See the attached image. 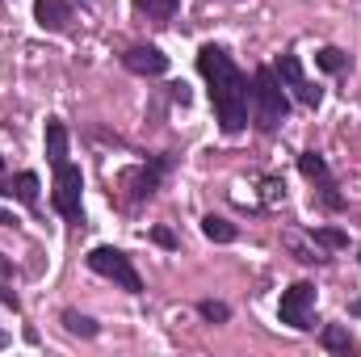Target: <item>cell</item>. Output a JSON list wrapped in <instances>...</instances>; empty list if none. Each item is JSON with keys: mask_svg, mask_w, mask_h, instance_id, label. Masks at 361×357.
Returning <instances> with one entry per match:
<instances>
[{"mask_svg": "<svg viewBox=\"0 0 361 357\" xmlns=\"http://www.w3.org/2000/svg\"><path fill=\"white\" fill-rule=\"evenodd\" d=\"M197 72L206 76V89H210V105H214V118L223 126V135H240L248 126V105H252V89H248V76L240 72V63L206 42L197 51Z\"/></svg>", "mask_w": 361, "mask_h": 357, "instance_id": "cell-1", "label": "cell"}, {"mask_svg": "<svg viewBox=\"0 0 361 357\" xmlns=\"http://www.w3.org/2000/svg\"><path fill=\"white\" fill-rule=\"evenodd\" d=\"M252 105H257V126L261 131H277L290 114V97H286V85L277 80L273 68H257L252 76Z\"/></svg>", "mask_w": 361, "mask_h": 357, "instance_id": "cell-2", "label": "cell"}, {"mask_svg": "<svg viewBox=\"0 0 361 357\" xmlns=\"http://www.w3.org/2000/svg\"><path fill=\"white\" fill-rule=\"evenodd\" d=\"M89 269L92 273H101V277H109V282H118L126 294H143V277H139V269L130 265V257L122 253V248H109V244H97L89 257Z\"/></svg>", "mask_w": 361, "mask_h": 357, "instance_id": "cell-3", "label": "cell"}, {"mask_svg": "<svg viewBox=\"0 0 361 357\" xmlns=\"http://www.w3.org/2000/svg\"><path fill=\"white\" fill-rule=\"evenodd\" d=\"M80 189H85V177H80L76 164H59V169H55V193H51V202H55V210H59L72 227H85V202H80Z\"/></svg>", "mask_w": 361, "mask_h": 357, "instance_id": "cell-4", "label": "cell"}, {"mask_svg": "<svg viewBox=\"0 0 361 357\" xmlns=\"http://www.w3.org/2000/svg\"><path fill=\"white\" fill-rule=\"evenodd\" d=\"M311 311H315V286L311 282H294L290 290H281V303H277V320L307 332L311 328Z\"/></svg>", "mask_w": 361, "mask_h": 357, "instance_id": "cell-5", "label": "cell"}, {"mask_svg": "<svg viewBox=\"0 0 361 357\" xmlns=\"http://www.w3.org/2000/svg\"><path fill=\"white\" fill-rule=\"evenodd\" d=\"M273 72H277V80L286 85V89H294V97L302 101V105H319L324 101V89L315 85V80H307V72H302V63H298V55H281L277 63H273Z\"/></svg>", "mask_w": 361, "mask_h": 357, "instance_id": "cell-6", "label": "cell"}, {"mask_svg": "<svg viewBox=\"0 0 361 357\" xmlns=\"http://www.w3.org/2000/svg\"><path fill=\"white\" fill-rule=\"evenodd\" d=\"M173 169V152H164V156H152L143 169H130L126 173V189H130V202H147L156 189H160V181L164 173Z\"/></svg>", "mask_w": 361, "mask_h": 357, "instance_id": "cell-7", "label": "cell"}, {"mask_svg": "<svg viewBox=\"0 0 361 357\" xmlns=\"http://www.w3.org/2000/svg\"><path fill=\"white\" fill-rule=\"evenodd\" d=\"M298 169H302V177L319 189V198H324L328 210H341V206H345V198L336 193V177L328 173V160H324L319 152H302V156H298Z\"/></svg>", "mask_w": 361, "mask_h": 357, "instance_id": "cell-8", "label": "cell"}, {"mask_svg": "<svg viewBox=\"0 0 361 357\" xmlns=\"http://www.w3.org/2000/svg\"><path fill=\"white\" fill-rule=\"evenodd\" d=\"M122 63H126V72H135V76H147V80L169 72V55H164L160 47H152V42H147V47H130V51L122 55Z\"/></svg>", "mask_w": 361, "mask_h": 357, "instance_id": "cell-9", "label": "cell"}, {"mask_svg": "<svg viewBox=\"0 0 361 357\" xmlns=\"http://www.w3.org/2000/svg\"><path fill=\"white\" fill-rule=\"evenodd\" d=\"M34 21L51 34H63L72 25V0H34Z\"/></svg>", "mask_w": 361, "mask_h": 357, "instance_id": "cell-10", "label": "cell"}, {"mask_svg": "<svg viewBox=\"0 0 361 357\" xmlns=\"http://www.w3.org/2000/svg\"><path fill=\"white\" fill-rule=\"evenodd\" d=\"M47 160H51V169H59V164H68V126L59 122V118H47Z\"/></svg>", "mask_w": 361, "mask_h": 357, "instance_id": "cell-11", "label": "cell"}, {"mask_svg": "<svg viewBox=\"0 0 361 357\" xmlns=\"http://www.w3.org/2000/svg\"><path fill=\"white\" fill-rule=\"evenodd\" d=\"M130 8H135V17L147 21V25H169V21L177 17V0H135Z\"/></svg>", "mask_w": 361, "mask_h": 357, "instance_id": "cell-12", "label": "cell"}, {"mask_svg": "<svg viewBox=\"0 0 361 357\" xmlns=\"http://www.w3.org/2000/svg\"><path fill=\"white\" fill-rule=\"evenodd\" d=\"M0 193H4V198H17L21 206H38V177H34V173H17L13 181L0 185Z\"/></svg>", "mask_w": 361, "mask_h": 357, "instance_id": "cell-13", "label": "cell"}, {"mask_svg": "<svg viewBox=\"0 0 361 357\" xmlns=\"http://www.w3.org/2000/svg\"><path fill=\"white\" fill-rule=\"evenodd\" d=\"M319 345H324L328 353H353V349H357V341H353V332H349L345 324H328V328L319 332Z\"/></svg>", "mask_w": 361, "mask_h": 357, "instance_id": "cell-14", "label": "cell"}, {"mask_svg": "<svg viewBox=\"0 0 361 357\" xmlns=\"http://www.w3.org/2000/svg\"><path fill=\"white\" fill-rule=\"evenodd\" d=\"M202 236L214 240V244H235L240 231H235V223H227L223 214H206V219H202Z\"/></svg>", "mask_w": 361, "mask_h": 357, "instance_id": "cell-15", "label": "cell"}, {"mask_svg": "<svg viewBox=\"0 0 361 357\" xmlns=\"http://www.w3.org/2000/svg\"><path fill=\"white\" fill-rule=\"evenodd\" d=\"M63 328H68L72 337H85V341H92V337L101 332V324H97V320H89V315H80V311H72V307L63 311Z\"/></svg>", "mask_w": 361, "mask_h": 357, "instance_id": "cell-16", "label": "cell"}, {"mask_svg": "<svg viewBox=\"0 0 361 357\" xmlns=\"http://www.w3.org/2000/svg\"><path fill=\"white\" fill-rule=\"evenodd\" d=\"M0 303H4L8 311H21V298H17V290H13V261H8V257H0Z\"/></svg>", "mask_w": 361, "mask_h": 357, "instance_id": "cell-17", "label": "cell"}, {"mask_svg": "<svg viewBox=\"0 0 361 357\" xmlns=\"http://www.w3.org/2000/svg\"><path fill=\"white\" fill-rule=\"evenodd\" d=\"M315 63H319L324 72H345V68H349V55H345L341 47H319V51H315Z\"/></svg>", "mask_w": 361, "mask_h": 357, "instance_id": "cell-18", "label": "cell"}, {"mask_svg": "<svg viewBox=\"0 0 361 357\" xmlns=\"http://www.w3.org/2000/svg\"><path fill=\"white\" fill-rule=\"evenodd\" d=\"M311 240H315L319 248H328V253L349 248V236H345V231H336V227H315V231H311Z\"/></svg>", "mask_w": 361, "mask_h": 357, "instance_id": "cell-19", "label": "cell"}, {"mask_svg": "<svg viewBox=\"0 0 361 357\" xmlns=\"http://www.w3.org/2000/svg\"><path fill=\"white\" fill-rule=\"evenodd\" d=\"M197 315H202L206 324H227V320H231V307L219 303V298H202V303H197Z\"/></svg>", "mask_w": 361, "mask_h": 357, "instance_id": "cell-20", "label": "cell"}, {"mask_svg": "<svg viewBox=\"0 0 361 357\" xmlns=\"http://www.w3.org/2000/svg\"><path fill=\"white\" fill-rule=\"evenodd\" d=\"M152 240H156L160 248H177V236H173V227H156V231H152Z\"/></svg>", "mask_w": 361, "mask_h": 357, "instance_id": "cell-21", "label": "cell"}, {"mask_svg": "<svg viewBox=\"0 0 361 357\" xmlns=\"http://www.w3.org/2000/svg\"><path fill=\"white\" fill-rule=\"evenodd\" d=\"M169 97L180 101V105H189V89H185V85H169Z\"/></svg>", "mask_w": 361, "mask_h": 357, "instance_id": "cell-22", "label": "cell"}, {"mask_svg": "<svg viewBox=\"0 0 361 357\" xmlns=\"http://www.w3.org/2000/svg\"><path fill=\"white\" fill-rule=\"evenodd\" d=\"M0 223H13V214H4V210H0Z\"/></svg>", "mask_w": 361, "mask_h": 357, "instance_id": "cell-23", "label": "cell"}, {"mask_svg": "<svg viewBox=\"0 0 361 357\" xmlns=\"http://www.w3.org/2000/svg\"><path fill=\"white\" fill-rule=\"evenodd\" d=\"M4 345H8V337H4V328H0V349H4Z\"/></svg>", "mask_w": 361, "mask_h": 357, "instance_id": "cell-24", "label": "cell"}, {"mask_svg": "<svg viewBox=\"0 0 361 357\" xmlns=\"http://www.w3.org/2000/svg\"><path fill=\"white\" fill-rule=\"evenodd\" d=\"M0 173H4V156H0Z\"/></svg>", "mask_w": 361, "mask_h": 357, "instance_id": "cell-25", "label": "cell"}]
</instances>
